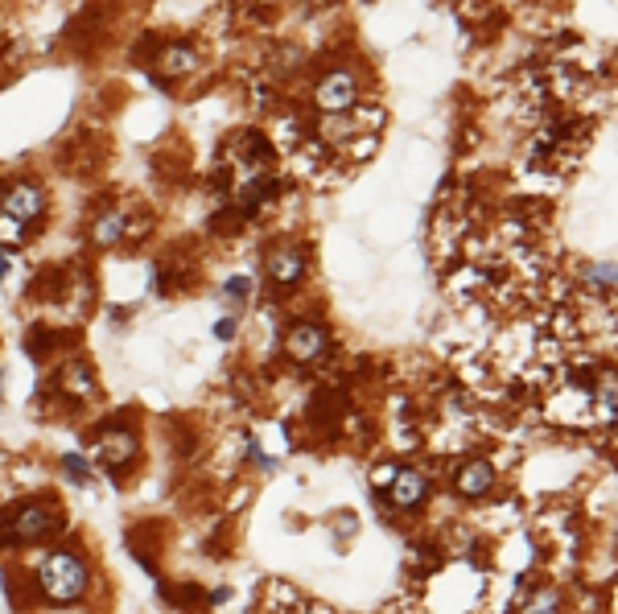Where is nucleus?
<instances>
[{
	"label": "nucleus",
	"mask_w": 618,
	"mask_h": 614,
	"mask_svg": "<svg viewBox=\"0 0 618 614\" xmlns=\"http://www.w3.org/2000/svg\"><path fill=\"white\" fill-rule=\"evenodd\" d=\"M128 240V211H116V207H108V211H99L95 219H91V244L95 248H120Z\"/></svg>",
	"instance_id": "obj_12"
},
{
	"label": "nucleus",
	"mask_w": 618,
	"mask_h": 614,
	"mask_svg": "<svg viewBox=\"0 0 618 614\" xmlns=\"http://www.w3.org/2000/svg\"><path fill=\"white\" fill-rule=\"evenodd\" d=\"M95 388H99V380H95V367H91L87 359H66V363L58 367V392H62V396L87 400Z\"/></svg>",
	"instance_id": "obj_10"
},
{
	"label": "nucleus",
	"mask_w": 618,
	"mask_h": 614,
	"mask_svg": "<svg viewBox=\"0 0 618 614\" xmlns=\"http://www.w3.org/2000/svg\"><path fill=\"white\" fill-rule=\"evenodd\" d=\"M359 95H363L359 75L347 71V66H334V71H326L314 83V104H318L322 116H330V112H351L359 104Z\"/></svg>",
	"instance_id": "obj_4"
},
{
	"label": "nucleus",
	"mask_w": 618,
	"mask_h": 614,
	"mask_svg": "<svg viewBox=\"0 0 618 614\" xmlns=\"http://www.w3.org/2000/svg\"><path fill=\"white\" fill-rule=\"evenodd\" d=\"M248 297H252V281H248V277H231V281L223 285V301H231L235 310H239V305H244Z\"/></svg>",
	"instance_id": "obj_15"
},
{
	"label": "nucleus",
	"mask_w": 618,
	"mask_h": 614,
	"mask_svg": "<svg viewBox=\"0 0 618 614\" xmlns=\"http://www.w3.org/2000/svg\"><path fill=\"white\" fill-rule=\"evenodd\" d=\"M9 277V252H0V281Z\"/></svg>",
	"instance_id": "obj_18"
},
{
	"label": "nucleus",
	"mask_w": 618,
	"mask_h": 614,
	"mask_svg": "<svg viewBox=\"0 0 618 614\" xmlns=\"http://www.w3.org/2000/svg\"><path fill=\"white\" fill-rule=\"evenodd\" d=\"M62 524H66V516L50 499H25L5 511V540L9 544H42V540L58 536Z\"/></svg>",
	"instance_id": "obj_2"
},
{
	"label": "nucleus",
	"mask_w": 618,
	"mask_h": 614,
	"mask_svg": "<svg viewBox=\"0 0 618 614\" xmlns=\"http://www.w3.org/2000/svg\"><path fill=\"white\" fill-rule=\"evenodd\" d=\"M50 207V198H46V186L38 178H13L0 186V215L13 219V223H33V219H42Z\"/></svg>",
	"instance_id": "obj_3"
},
{
	"label": "nucleus",
	"mask_w": 618,
	"mask_h": 614,
	"mask_svg": "<svg viewBox=\"0 0 618 614\" xmlns=\"http://www.w3.org/2000/svg\"><path fill=\"white\" fill-rule=\"evenodd\" d=\"M91 590V565L79 549H50L38 565V594L50 606H75Z\"/></svg>",
	"instance_id": "obj_1"
},
{
	"label": "nucleus",
	"mask_w": 618,
	"mask_h": 614,
	"mask_svg": "<svg viewBox=\"0 0 618 614\" xmlns=\"http://www.w3.org/2000/svg\"><path fill=\"white\" fill-rule=\"evenodd\" d=\"M264 277L272 289H297L305 281V252L297 244H281L272 248L264 260Z\"/></svg>",
	"instance_id": "obj_8"
},
{
	"label": "nucleus",
	"mask_w": 618,
	"mask_h": 614,
	"mask_svg": "<svg viewBox=\"0 0 618 614\" xmlns=\"http://www.w3.org/2000/svg\"><path fill=\"white\" fill-rule=\"evenodd\" d=\"M285 359L293 363H318L330 351V330L322 322H293L285 330V343H281Z\"/></svg>",
	"instance_id": "obj_6"
},
{
	"label": "nucleus",
	"mask_w": 618,
	"mask_h": 614,
	"mask_svg": "<svg viewBox=\"0 0 618 614\" xmlns=\"http://www.w3.org/2000/svg\"><path fill=\"white\" fill-rule=\"evenodd\" d=\"M491 487H495V466L483 462V458H470L454 470V491L462 499H483Z\"/></svg>",
	"instance_id": "obj_9"
},
{
	"label": "nucleus",
	"mask_w": 618,
	"mask_h": 614,
	"mask_svg": "<svg viewBox=\"0 0 618 614\" xmlns=\"http://www.w3.org/2000/svg\"><path fill=\"white\" fill-rule=\"evenodd\" d=\"M157 66H161V75H165V79H186V75H194L198 66H202V50H198L194 42H174V46H161V58H157Z\"/></svg>",
	"instance_id": "obj_11"
},
{
	"label": "nucleus",
	"mask_w": 618,
	"mask_h": 614,
	"mask_svg": "<svg viewBox=\"0 0 618 614\" xmlns=\"http://www.w3.org/2000/svg\"><path fill=\"white\" fill-rule=\"evenodd\" d=\"M380 491H388V503L396 511H417L429 499V479L421 470H412V466H392Z\"/></svg>",
	"instance_id": "obj_7"
},
{
	"label": "nucleus",
	"mask_w": 618,
	"mask_h": 614,
	"mask_svg": "<svg viewBox=\"0 0 618 614\" xmlns=\"http://www.w3.org/2000/svg\"><path fill=\"white\" fill-rule=\"evenodd\" d=\"M235 330H239L235 314H231V318H219V322H215V338H219V343H231V338H235Z\"/></svg>",
	"instance_id": "obj_17"
},
{
	"label": "nucleus",
	"mask_w": 618,
	"mask_h": 614,
	"mask_svg": "<svg viewBox=\"0 0 618 614\" xmlns=\"http://www.w3.org/2000/svg\"><path fill=\"white\" fill-rule=\"evenodd\" d=\"M136 454H141V437H136V429H128V425H108L95 437V462L112 474L132 466Z\"/></svg>",
	"instance_id": "obj_5"
},
{
	"label": "nucleus",
	"mask_w": 618,
	"mask_h": 614,
	"mask_svg": "<svg viewBox=\"0 0 618 614\" xmlns=\"http://www.w3.org/2000/svg\"><path fill=\"white\" fill-rule=\"evenodd\" d=\"M594 400L606 421H618V375H602V384L594 388Z\"/></svg>",
	"instance_id": "obj_13"
},
{
	"label": "nucleus",
	"mask_w": 618,
	"mask_h": 614,
	"mask_svg": "<svg viewBox=\"0 0 618 614\" xmlns=\"http://www.w3.org/2000/svg\"><path fill=\"white\" fill-rule=\"evenodd\" d=\"M62 470L71 474L75 487H87V483H91V466L83 462V454H62Z\"/></svg>",
	"instance_id": "obj_14"
},
{
	"label": "nucleus",
	"mask_w": 618,
	"mask_h": 614,
	"mask_svg": "<svg viewBox=\"0 0 618 614\" xmlns=\"http://www.w3.org/2000/svg\"><path fill=\"white\" fill-rule=\"evenodd\" d=\"M528 610H548V606H561V594L557 590H540V594H528L524 598Z\"/></svg>",
	"instance_id": "obj_16"
}]
</instances>
